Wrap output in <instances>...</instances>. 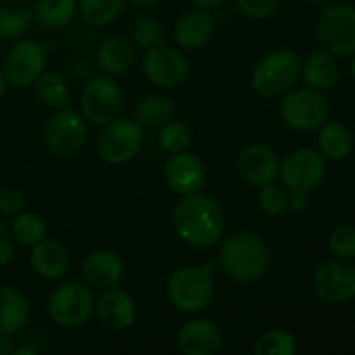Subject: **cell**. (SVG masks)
<instances>
[{
    "instance_id": "8fae6325",
    "label": "cell",
    "mask_w": 355,
    "mask_h": 355,
    "mask_svg": "<svg viewBox=\"0 0 355 355\" xmlns=\"http://www.w3.org/2000/svg\"><path fill=\"white\" fill-rule=\"evenodd\" d=\"M329 106L326 97L315 89H297L284 94L281 118L297 132H315L328 120Z\"/></svg>"
},
{
    "instance_id": "f1b7e54d",
    "label": "cell",
    "mask_w": 355,
    "mask_h": 355,
    "mask_svg": "<svg viewBox=\"0 0 355 355\" xmlns=\"http://www.w3.org/2000/svg\"><path fill=\"white\" fill-rule=\"evenodd\" d=\"M33 85L35 94L44 106L59 110V107H64L68 104L69 85L61 73L44 71Z\"/></svg>"
},
{
    "instance_id": "4316f807",
    "label": "cell",
    "mask_w": 355,
    "mask_h": 355,
    "mask_svg": "<svg viewBox=\"0 0 355 355\" xmlns=\"http://www.w3.org/2000/svg\"><path fill=\"white\" fill-rule=\"evenodd\" d=\"M78 12V0H35V17L49 30L68 26Z\"/></svg>"
},
{
    "instance_id": "8992f818",
    "label": "cell",
    "mask_w": 355,
    "mask_h": 355,
    "mask_svg": "<svg viewBox=\"0 0 355 355\" xmlns=\"http://www.w3.org/2000/svg\"><path fill=\"white\" fill-rule=\"evenodd\" d=\"M144 130L134 118L118 116L103 127L97 135V155L107 165H125L139 155Z\"/></svg>"
},
{
    "instance_id": "7bdbcfd3",
    "label": "cell",
    "mask_w": 355,
    "mask_h": 355,
    "mask_svg": "<svg viewBox=\"0 0 355 355\" xmlns=\"http://www.w3.org/2000/svg\"><path fill=\"white\" fill-rule=\"evenodd\" d=\"M127 2L135 7H153L158 0H127Z\"/></svg>"
},
{
    "instance_id": "5bb4252c",
    "label": "cell",
    "mask_w": 355,
    "mask_h": 355,
    "mask_svg": "<svg viewBox=\"0 0 355 355\" xmlns=\"http://www.w3.org/2000/svg\"><path fill=\"white\" fill-rule=\"evenodd\" d=\"M142 73L159 89H175L189 78V62L186 55L166 44L146 49Z\"/></svg>"
},
{
    "instance_id": "ee69618b",
    "label": "cell",
    "mask_w": 355,
    "mask_h": 355,
    "mask_svg": "<svg viewBox=\"0 0 355 355\" xmlns=\"http://www.w3.org/2000/svg\"><path fill=\"white\" fill-rule=\"evenodd\" d=\"M10 355H35V350L30 347H19V349H14Z\"/></svg>"
},
{
    "instance_id": "8d00e7d4",
    "label": "cell",
    "mask_w": 355,
    "mask_h": 355,
    "mask_svg": "<svg viewBox=\"0 0 355 355\" xmlns=\"http://www.w3.org/2000/svg\"><path fill=\"white\" fill-rule=\"evenodd\" d=\"M281 0H236L238 9L250 19H266L272 16Z\"/></svg>"
},
{
    "instance_id": "4fadbf2b",
    "label": "cell",
    "mask_w": 355,
    "mask_h": 355,
    "mask_svg": "<svg viewBox=\"0 0 355 355\" xmlns=\"http://www.w3.org/2000/svg\"><path fill=\"white\" fill-rule=\"evenodd\" d=\"M319 300L329 305L349 304L355 298V266L350 260L331 259L322 262L312 277Z\"/></svg>"
},
{
    "instance_id": "83f0119b",
    "label": "cell",
    "mask_w": 355,
    "mask_h": 355,
    "mask_svg": "<svg viewBox=\"0 0 355 355\" xmlns=\"http://www.w3.org/2000/svg\"><path fill=\"white\" fill-rule=\"evenodd\" d=\"M175 107L173 103L165 96H148L139 103L135 110V120L142 128L159 130L165 123L173 120Z\"/></svg>"
},
{
    "instance_id": "7c38bea8",
    "label": "cell",
    "mask_w": 355,
    "mask_h": 355,
    "mask_svg": "<svg viewBox=\"0 0 355 355\" xmlns=\"http://www.w3.org/2000/svg\"><path fill=\"white\" fill-rule=\"evenodd\" d=\"M49 49L42 42L21 38L7 51L3 59V75L7 83L17 89L33 85L38 76L45 71Z\"/></svg>"
},
{
    "instance_id": "c3c4849f",
    "label": "cell",
    "mask_w": 355,
    "mask_h": 355,
    "mask_svg": "<svg viewBox=\"0 0 355 355\" xmlns=\"http://www.w3.org/2000/svg\"><path fill=\"white\" fill-rule=\"evenodd\" d=\"M354 315H355V298H354Z\"/></svg>"
},
{
    "instance_id": "d6986e66",
    "label": "cell",
    "mask_w": 355,
    "mask_h": 355,
    "mask_svg": "<svg viewBox=\"0 0 355 355\" xmlns=\"http://www.w3.org/2000/svg\"><path fill=\"white\" fill-rule=\"evenodd\" d=\"M215 35V19L210 10L193 9L184 12L173 28L177 45L187 51H201Z\"/></svg>"
},
{
    "instance_id": "6da1fadb",
    "label": "cell",
    "mask_w": 355,
    "mask_h": 355,
    "mask_svg": "<svg viewBox=\"0 0 355 355\" xmlns=\"http://www.w3.org/2000/svg\"><path fill=\"white\" fill-rule=\"evenodd\" d=\"M175 234L194 248H214L225 231V215L222 205L214 196L194 193L182 196L172 214Z\"/></svg>"
},
{
    "instance_id": "ba28073f",
    "label": "cell",
    "mask_w": 355,
    "mask_h": 355,
    "mask_svg": "<svg viewBox=\"0 0 355 355\" xmlns=\"http://www.w3.org/2000/svg\"><path fill=\"white\" fill-rule=\"evenodd\" d=\"M123 107L121 87L107 75L92 76L85 83L80 99V111L87 123L104 127L111 120L120 116Z\"/></svg>"
},
{
    "instance_id": "3957f363",
    "label": "cell",
    "mask_w": 355,
    "mask_h": 355,
    "mask_svg": "<svg viewBox=\"0 0 355 355\" xmlns=\"http://www.w3.org/2000/svg\"><path fill=\"white\" fill-rule=\"evenodd\" d=\"M218 263L207 260L200 266H184L170 276L166 295L172 307L186 314L205 311L214 298V276Z\"/></svg>"
},
{
    "instance_id": "74e56055",
    "label": "cell",
    "mask_w": 355,
    "mask_h": 355,
    "mask_svg": "<svg viewBox=\"0 0 355 355\" xmlns=\"http://www.w3.org/2000/svg\"><path fill=\"white\" fill-rule=\"evenodd\" d=\"M24 203V194L21 193L16 187H6L0 191V211L6 215H17L23 211Z\"/></svg>"
},
{
    "instance_id": "f35d334b",
    "label": "cell",
    "mask_w": 355,
    "mask_h": 355,
    "mask_svg": "<svg viewBox=\"0 0 355 355\" xmlns=\"http://www.w3.org/2000/svg\"><path fill=\"white\" fill-rule=\"evenodd\" d=\"M14 253V245H12V234H10L9 229L0 222V269L6 267L10 262Z\"/></svg>"
},
{
    "instance_id": "cb8c5ba5",
    "label": "cell",
    "mask_w": 355,
    "mask_h": 355,
    "mask_svg": "<svg viewBox=\"0 0 355 355\" xmlns=\"http://www.w3.org/2000/svg\"><path fill=\"white\" fill-rule=\"evenodd\" d=\"M354 146V134L347 125L340 121L326 120L318 130V148L326 159L343 162L352 155Z\"/></svg>"
},
{
    "instance_id": "5b68a950",
    "label": "cell",
    "mask_w": 355,
    "mask_h": 355,
    "mask_svg": "<svg viewBox=\"0 0 355 355\" xmlns=\"http://www.w3.org/2000/svg\"><path fill=\"white\" fill-rule=\"evenodd\" d=\"M315 40L322 51L335 58L355 54V6L331 3L324 7L315 21Z\"/></svg>"
},
{
    "instance_id": "277c9868",
    "label": "cell",
    "mask_w": 355,
    "mask_h": 355,
    "mask_svg": "<svg viewBox=\"0 0 355 355\" xmlns=\"http://www.w3.org/2000/svg\"><path fill=\"white\" fill-rule=\"evenodd\" d=\"M302 61L290 49H277L263 55L252 71V87L259 96L274 99L293 89L300 76Z\"/></svg>"
},
{
    "instance_id": "d4e9b609",
    "label": "cell",
    "mask_w": 355,
    "mask_h": 355,
    "mask_svg": "<svg viewBox=\"0 0 355 355\" xmlns=\"http://www.w3.org/2000/svg\"><path fill=\"white\" fill-rule=\"evenodd\" d=\"M30 319V304L19 290L0 286V333L16 335Z\"/></svg>"
},
{
    "instance_id": "b9f144b4",
    "label": "cell",
    "mask_w": 355,
    "mask_h": 355,
    "mask_svg": "<svg viewBox=\"0 0 355 355\" xmlns=\"http://www.w3.org/2000/svg\"><path fill=\"white\" fill-rule=\"evenodd\" d=\"M14 350V343L10 340V335L0 333V355H10Z\"/></svg>"
},
{
    "instance_id": "ffe728a7",
    "label": "cell",
    "mask_w": 355,
    "mask_h": 355,
    "mask_svg": "<svg viewBox=\"0 0 355 355\" xmlns=\"http://www.w3.org/2000/svg\"><path fill=\"white\" fill-rule=\"evenodd\" d=\"M82 274L85 283L96 290L116 286L123 276V262L110 250H96L83 259Z\"/></svg>"
},
{
    "instance_id": "f6af8a7d",
    "label": "cell",
    "mask_w": 355,
    "mask_h": 355,
    "mask_svg": "<svg viewBox=\"0 0 355 355\" xmlns=\"http://www.w3.org/2000/svg\"><path fill=\"white\" fill-rule=\"evenodd\" d=\"M6 90H7V80H6V75H3V71L0 69V97H3Z\"/></svg>"
},
{
    "instance_id": "e0dca14e",
    "label": "cell",
    "mask_w": 355,
    "mask_h": 355,
    "mask_svg": "<svg viewBox=\"0 0 355 355\" xmlns=\"http://www.w3.org/2000/svg\"><path fill=\"white\" fill-rule=\"evenodd\" d=\"M238 172L243 180L255 187L276 182L279 177L281 159L266 144H250L238 155Z\"/></svg>"
},
{
    "instance_id": "7a4b0ae2",
    "label": "cell",
    "mask_w": 355,
    "mask_h": 355,
    "mask_svg": "<svg viewBox=\"0 0 355 355\" xmlns=\"http://www.w3.org/2000/svg\"><path fill=\"white\" fill-rule=\"evenodd\" d=\"M217 263L231 279L255 283L269 269L270 250L257 232L239 231L220 243Z\"/></svg>"
},
{
    "instance_id": "ab89813d",
    "label": "cell",
    "mask_w": 355,
    "mask_h": 355,
    "mask_svg": "<svg viewBox=\"0 0 355 355\" xmlns=\"http://www.w3.org/2000/svg\"><path fill=\"white\" fill-rule=\"evenodd\" d=\"M288 207L295 214H304L309 208V194L307 193H290L288 196Z\"/></svg>"
},
{
    "instance_id": "d590c367",
    "label": "cell",
    "mask_w": 355,
    "mask_h": 355,
    "mask_svg": "<svg viewBox=\"0 0 355 355\" xmlns=\"http://www.w3.org/2000/svg\"><path fill=\"white\" fill-rule=\"evenodd\" d=\"M162 35L163 30L159 26L158 21L155 17H141L134 23V28H132V37H134L135 44L142 49H149L153 45L162 44Z\"/></svg>"
},
{
    "instance_id": "2e32d148",
    "label": "cell",
    "mask_w": 355,
    "mask_h": 355,
    "mask_svg": "<svg viewBox=\"0 0 355 355\" xmlns=\"http://www.w3.org/2000/svg\"><path fill=\"white\" fill-rule=\"evenodd\" d=\"M94 312L103 328L110 331H127L134 326L137 318L134 298L127 291L114 286L103 290V293L96 298Z\"/></svg>"
},
{
    "instance_id": "484cf974",
    "label": "cell",
    "mask_w": 355,
    "mask_h": 355,
    "mask_svg": "<svg viewBox=\"0 0 355 355\" xmlns=\"http://www.w3.org/2000/svg\"><path fill=\"white\" fill-rule=\"evenodd\" d=\"M35 0H0V38L12 40L30 28Z\"/></svg>"
},
{
    "instance_id": "60d3db41",
    "label": "cell",
    "mask_w": 355,
    "mask_h": 355,
    "mask_svg": "<svg viewBox=\"0 0 355 355\" xmlns=\"http://www.w3.org/2000/svg\"><path fill=\"white\" fill-rule=\"evenodd\" d=\"M196 9H203V10H214L220 6L224 0H189Z\"/></svg>"
},
{
    "instance_id": "7402d4cb",
    "label": "cell",
    "mask_w": 355,
    "mask_h": 355,
    "mask_svg": "<svg viewBox=\"0 0 355 355\" xmlns=\"http://www.w3.org/2000/svg\"><path fill=\"white\" fill-rule=\"evenodd\" d=\"M96 62L104 75H123L135 62L134 44L123 37L111 35V37L104 38L97 47Z\"/></svg>"
},
{
    "instance_id": "30bf717a",
    "label": "cell",
    "mask_w": 355,
    "mask_h": 355,
    "mask_svg": "<svg viewBox=\"0 0 355 355\" xmlns=\"http://www.w3.org/2000/svg\"><path fill=\"white\" fill-rule=\"evenodd\" d=\"M326 158L319 149L298 148L281 162L279 179L290 193H312L326 175Z\"/></svg>"
},
{
    "instance_id": "1f68e13d",
    "label": "cell",
    "mask_w": 355,
    "mask_h": 355,
    "mask_svg": "<svg viewBox=\"0 0 355 355\" xmlns=\"http://www.w3.org/2000/svg\"><path fill=\"white\" fill-rule=\"evenodd\" d=\"M298 350L297 338L286 329H269L257 338L253 352L257 355H295Z\"/></svg>"
},
{
    "instance_id": "d6a6232c",
    "label": "cell",
    "mask_w": 355,
    "mask_h": 355,
    "mask_svg": "<svg viewBox=\"0 0 355 355\" xmlns=\"http://www.w3.org/2000/svg\"><path fill=\"white\" fill-rule=\"evenodd\" d=\"M191 142H193V130L184 121L170 120L168 123L159 128L158 144L163 151L170 153V155L187 151Z\"/></svg>"
},
{
    "instance_id": "836d02e7",
    "label": "cell",
    "mask_w": 355,
    "mask_h": 355,
    "mask_svg": "<svg viewBox=\"0 0 355 355\" xmlns=\"http://www.w3.org/2000/svg\"><path fill=\"white\" fill-rule=\"evenodd\" d=\"M259 208L262 210L263 215L274 218L279 217L286 211L288 208V193L284 186H277L276 182L266 184V186L259 187Z\"/></svg>"
},
{
    "instance_id": "603a6c76",
    "label": "cell",
    "mask_w": 355,
    "mask_h": 355,
    "mask_svg": "<svg viewBox=\"0 0 355 355\" xmlns=\"http://www.w3.org/2000/svg\"><path fill=\"white\" fill-rule=\"evenodd\" d=\"M300 75L311 89L328 90L340 80V68L335 55L326 51H314L302 62Z\"/></svg>"
},
{
    "instance_id": "52a82bcc",
    "label": "cell",
    "mask_w": 355,
    "mask_h": 355,
    "mask_svg": "<svg viewBox=\"0 0 355 355\" xmlns=\"http://www.w3.org/2000/svg\"><path fill=\"white\" fill-rule=\"evenodd\" d=\"M92 288L89 284L64 283L55 288L47 300V315L55 326L80 328L94 314Z\"/></svg>"
},
{
    "instance_id": "e575fe53",
    "label": "cell",
    "mask_w": 355,
    "mask_h": 355,
    "mask_svg": "<svg viewBox=\"0 0 355 355\" xmlns=\"http://www.w3.org/2000/svg\"><path fill=\"white\" fill-rule=\"evenodd\" d=\"M328 248L333 257L343 260L355 259V225L342 224L331 231L328 238Z\"/></svg>"
},
{
    "instance_id": "9c48e42d",
    "label": "cell",
    "mask_w": 355,
    "mask_h": 355,
    "mask_svg": "<svg viewBox=\"0 0 355 355\" xmlns=\"http://www.w3.org/2000/svg\"><path fill=\"white\" fill-rule=\"evenodd\" d=\"M44 146L51 155L68 158L83 148L87 139V121L82 113L71 107H59L44 127Z\"/></svg>"
},
{
    "instance_id": "4dcf8cb0",
    "label": "cell",
    "mask_w": 355,
    "mask_h": 355,
    "mask_svg": "<svg viewBox=\"0 0 355 355\" xmlns=\"http://www.w3.org/2000/svg\"><path fill=\"white\" fill-rule=\"evenodd\" d=\"M45 232H47L45 222L42 220L40 215L33 214V211H19L10 227L12 238L19 245L30 246V248L45 238Z\"/></svg>"
},
{
    "instance_id": "f546056e",
    "label": "cell",
    "mask_w": 355,
    "mask_h": 355,
    "mask_svg": "<svg viewBox=\"0 0 355 355\" xmlns=\"http://www.w3.org/2000/svg\"><path fill=\"white\" fill-rule=\"evenodd\" d=\"M125 3L127 0H80L78 9L85 23L92 26H106L120 16Z\"/></svg>"
},
{
    "instance_id": "bcb514c9",
    "label": "cell",
    "mask_w": 355,
    "mask_h": 355,
    "mask_svg": "<svg viewBox=\"0 0 355 355\" xmlns=\"http://www.w3.org/2000/svg\"><path fill=\"white\" fill-rule=\"evenodd\" d=\"M298 2L305 3V6H318V3H324L328 0H298Z\"/></svg>"
},
{
    "instance_id": "7dc6e473",
    "label": "cell",
    "mask_w": 355,
    "mask_h": 355,
    "mask_svg": "<svg viewBox=\"0 0 355 355\" xmlns=\"http://www.w3.org/2000/svg\"><path fill=\"white\" fill-rule=\"evenodd\" d=\"M350 71H352V78L355 82V54H354V59H352V66H350Z\"/></svg>"
},
{
    "instance_id": "44dd1931",
    "label": "cell",
    "mask_w": 355,
    "mask_h": 355,
    "mask_svg": "<svg viewBox=\"0 0 355 355\" xmlns=\"http://www.w3.org/2000/svg\"><path fill=\"white\" fill-rule=\"evenodd\" d=\"M30 263L38 277L55 281L66 274L69 267V255L64 246L55 239H42L31 246Z\"/></svg>"
},
{
    "instance_id": "ac0fdd59",
    "label": "cell",
    "mask_w": 355,
    "mask_h": 355,
    "mask_svg": "<svg viewBox=\"0 0 355 355\" xmlns=\"http://www.w3.org/2000/svg\"><path fill=\"white\" fill-rule=\"evenodd\" d=\"M175 342L180 352L186 355H211L222 349L224 336L214 321L194 318L180 326Z\"/></svg>"
},
{
    "instance_id": "9a60e30c",
    "label": "cell",
    "mask_w": 355,
    "mask_h": 355,
    "mask_svg": "<svg viewBox=\"0 0 355 355\" xmlns=\"http://www.w3.org/2000/svg\"><path fill=\"white\" fill-rule=\"evenodd\" d=\"M165 182L179 196L200 193L207 182V166L198 155L177 153L165 165Z\"/></svg>"
}]
</instances>
